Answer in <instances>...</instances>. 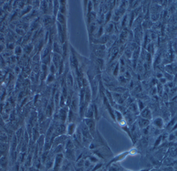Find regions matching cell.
Masks as SVG:
<instances>
[{
	"label": "cell",
	"instance_id": "cell-1",
	"mask_svg": "<svg viewBox=\"0 0 177 171\" xmlns=\"http://www.w3.org/2000/svg\"><path fill=\"white\" fill-rule=\"evenodd\" d=\"M85 121V123L87 127L88 128L89 131L91 134L92 136H94L95 135V123H94V120L91 119L87 118L86 119Z\"/></svg>",
	"mask_w": 177,
	"mask_h": 171
},
{
	"label": "cell",
	"instance_id": "cell-2",
	"mask_svg": "<svg viewBox=\"0 0 177 171\" xmlns=\"http://www.w3.org/2000/svg\"><path fill=\"white\" fill-rule=\"evenodd\" d=\"M57 29L59 35V39L60 40V42L62 43H64V38H65V33L64 30L62 26V24L60 23L57 22Z\"/></svg>",
	"mask_w": 177,
	"mask_h": 171
},
{
	"label": "cell",
	"instance_id": "cell-3",
	"mask_svg": "<svg viewBox=\"0 0 177 171\" xmlns=\"http://www.w3.org/2000/svg\"><path fill=\"white\" fill-rule=\"evenodd\" d=\"M65 127L63 125L58 126L55 129L54 133H53V136H60L65 133Z\"/></svg>",
	"mask_w": 177,
	"mask_h": 171
},
{
	"label": "cell",
	"instance_id": "cell-4",
	"mask_svg": "<svg viewBox=\"0 0 177 171\" xmlns=\"http://www.w3.org/2000/svg\"><path fill=\"white\" fill-rule=\"evenodd\" d=\"M52 61L53 64L55 65L56 68H58L61 62V56L60 55V54L54 53L52 57Z\"/></svg>",
	"mask_w": 177,
	"mask_h": 171
},
{
	"label": "cell",
	"instance_id": "cell-5",
	"mask_svg": "<svg viewBox=\"0 0 177 171\" xmlns=\"http://www.w3.org/2000/svg\"><path fill=\"white\" fill-rule=\"evenodd\" d=\"M81 133L85 138L87 139L88 140L91 139L92 135H91V134L89 131L88 128L86 126V125L82 126V130H81Z\"/></svg>",
	"mask_w": 177,
	"mask_h": 171
},
{
	"label": "cell",
	"instance_id": "cell-6",
	"mask_svg": "<svg viewBox=\"0 0 177 171\" xmlns=\"http://www.w3.org/2000/svg\"><path fill=\"white\" fill-rule=\"evenodd\" d=\"M92 95L93 97H95L96 95L97 88H98V81L96 79H94L92 81Z\"/></svg>",
	"mask_w": 177,
	"mask_h": 171
},
{
	"label": "cell",
	"instance_id": "cell-7",
	"mask_svg": "<svg viewBox=\"0 0 177 171\" xmlns=\"http://www.w3.org/2000/svg\"><path fill=\"white\" fill-rule=\"evenodd\" d=\"M67 111L65 109L61 108L59 112V119H60L63 122H65L66 119H67Z\"/></svg>",
	"mask_w": 177,
	"mask_h": 171
},
{
	"label": "cell",
	"instance_id": "cell-8",
	"mask_svg": "<svg viewBox=\"0 0 177 171\" xmlns=\"http://www.w3.org/2000/svg\"><path fill=\"white\" fill-rule=\"evenodd\" d=\"M71 102H70V107H71L72 111L73 112H76L77 108V99L75 97V95H74L73 99L71 100Z\"/></svg>",
	"mask_w": 177,
	"mask_h": 171
},
{
	"label": "cell",
	"instance_id": "cell-9",
	"mask_svg": "<svg viewBox=\"0 0 177 171\" xmlns=\"http://www.w3.org/2000/svg\"><path fill=\"white\" fill-rule=\"evenodd\" d=\"M76 126L74 123H70L67 127V133L68 135H72L75 131Z\"/></svg>",
	"mask_w": 177,
	"mask_h": 171
},
{
	"label": "cell",
	"instance_id": "cell-10",
	"mask_svg": "<svg viewBox=\"0 0 177 171\" xmlns=\"http://www.w3.org/2000/svg\"><path fill=\"white\" fill-rule=\"evenodd\" d=\"M154 125L158 128H162L164 126V123L162 118H156L154 121Z\"/></svg>",
	"mask_w": 177,
	"mask_h": 171
},
{
	"label": "cell",
	"instance_id": "cell-11",
	"mask_svg": "<svg viewBox=\"0 0 177 171\" xmlns=\"http://www.w3.org/2000/svg\"><path fill=\"white\" fill-rule=\"evenodd\" d=\"M85 117L89 119H91L93 116V107L90 106L85 112Z\"/></svg>",
	"mask_w": 177,
	"mask_h": 171
},
{
	"label": "cell",
	"instance_id": "cell-12",
	"mask_svg": "<svg viewBox=\"0 0 177 171\" xmlns=\"http://www.w3.org/2000/svg\"><path fill=\"white\" fill-rule=\"evenodd\" d=\"M91 99V91L89 88H88L85 90V103H88L90 101Z\"/></svg>",
	"mask_w": 177,
	"mask_h": 171
},
{
	"label": "cell",
	"instance_id": "cell-13",
	"mask_svg": "<svg viewBox=\"0 0 177 171\" xmlns=\"http://www.w3.org/2000/svg\"><path fill=\"white\" fill-rule=\"evenodd\" d=\"M141 116L144 119H146L147 120H150L151 119V113L149 112V110L148 109H145L141 113Z\"/></svg>",
	"mask_w": 177,
	"mask_h": 171
},
{
	"label": "cell",
	"instance_id": "cell-14",
	"mask_svg": "<svg viewBox=\"0 0 177 171\" xmlns=\"http://www.w3.org/2000/svg\"><path fill=\"white\" fill-rule=\"evenodd\" d=\"M149 124V121L146 119H142L139 121V125L141 128H146Z\"/></svg>",
	"mask_w": 177,
	"mask_h": 171
},
{
	"label": "cell",
	"instance_id": "cell-15",
	"mask_svg": "<svg viewBox=\"0 0 177 171\" xmlns=\"http://www.w3.org/2000/svg\"><path fill=\"white\" fill-rule=\"evenodd\" d=\"M118 53H119V48L116 47H114V48H113L111 53L110 61H112L116 57V55H117Z\"/></svg>",
	"mask_w": 177,
	"mask_h": 171
},
{
	"label": "cell",
	"instance_id": "cell-16",
	"mask_svg": "<svg viewBox=\"0 0 177 171\" xmlns=\"http://www.w3.org/2000/svg\"><path fill=\"white\" fill-rule=\"evenodd\" d=\"M114 28V24L112 22H109L105 28V31L107 33H111Z\"/></svg>",
	"mask_w": 177,
	"mask_h": 171
},
{
	"label": "cell",
	"instance_id": "cell-17",
	"mask_svg": "<svg viewBox=\"0 0 177 171\" xmlns=\"http://www.w3.org/2000/svg\"><path fill=\"white\" fill-rule=\"evenodd\" d=\"M108 40H109V39L108 38V36L107 35H104V36H102V37H101L97 40V42H98L97 43H100L101 44H103L107 43Z\"/></svg>",
	"mask_w": 177,
	"mask_h": 171
},
{
	"label": "cell",
	"instance_id": "cell-18",
	"mask_svg": "<svg viewBox=\"0 0 177 171\" xmlns=\"http://www.w3.org/2000/svg\"><path fill=\"white\" fill-rule=\"evenodd\" d=\"M57 20L58 21V22L60 23L61 24H64L65 21L64 16L63 15V14L60 13V12L57 15Z\"/></svg>",
	"mask_w": 177,
	"mask_h": 171
},
{
	"label": "cell",
	"instance_id": "cell-19",
	"mask_svg": "<svg viewBox=\"0 0 177 171\" xmlns=\"http://www.w3.org/2000/svg\"><path fill=\"white\" fill-rule=\"evenodd\" d=\"M70 63H71L72 66H73V67H76L77 66V64H78L77 60L76 57L74 55L70 56Z\"/></svg>",
	"mask_w": 177,
	"mask_h": 171
},
{
	"label": "cell",
	"instance_id": "cell-20",
	"mask_svg": "<svg viewBox=\"0 0 177 171\" xmlns=\"http://www.w3.org/2000/svg\"><path fill=\"white\" fill-rule=\"evenodd\" d=\"M67 83L69 87H72L73 85V79L72 75L69 73L67 77Z\"/></svg>",
	"mask_w": 177,
	"mask_h": 171
},
{
	"label": "cell",
	"instance_id": "cell-21",
	"mask_svg": "<svg viewBox=\"0 0 177 171\" xmlns=\"http://www.w3.org/2000/svg\"><path fill=\"white\" fill-rule=\"evenodd\" d=\"M53 13L54 15H56L59 9V8H60V5H59L60 4H59V3L57 1H54L53 2Z\"/></svg>",
	"mask_w": 177,
	"mask_h": 171
},
{
	"label": "cell",
	"instance_id": "cell-22",
	"mask_svg": "<svg viewBox=\"0 0 177 171\" xmlns=\"http://www.w3.org/2000/svg\"><path fill=\"white\" fill-rule=\"evenodd\" d=\"M95 55L96 56H97L99 58L102 59L105 55V52L104 50L101 49H98L96 50L95 51Z\"/></svg>",
	"mask_w": 177,
	"mask_h": 171
},
{
	"label": "cell",
	"instance_id": "cell-23",
	"mask_svg": "<svg viewBox=\"0 0 177 171\" xmlns=\"http://www.w3.org/2000/svg\"><path fill=\"white\" fill-rule=\"evenodd\" d=\"M125 90H126L125 89H124V88H123L122 87H118L116 88H114V89L113 90L114 92H116V93H120V94L124 93L125 92Z\"/></svg>",
	"mask_w": 177,
	"mask_h": 171
},
{
	"label": "cell",
	"instance_id": "cell-24",
	"mask_svg": "<svg viewBox=\"0 0 177 171\" xmlns=\"http://www.w3.org/2000/svg\"><path fill=\"white\" fill-rule=\"evenodd\" d=\"M53 49L55 53H57L58 54L60 53L61 49L60 48V46H59V45L56 42H55L53 44Z\"/></svg>",
	"mask_w": 177,
	"mask_h": 171
},
{
	"label": "cell",
	"instance_id": "cell-25",
	"mask_svg": "<svg viewBox=\"0 0 177 171\" xmlns=\"http://www.w3.org/2000/svg\"><path fill=\"white\" fill-rule=\"evenodd\" d=\"M114 117H115V118H116L117 120L119 122H120L121 121H122V115L121 113L117 111H115L114 114Z\"/></svg>",
	"mask_w": 177,
	"mask_h": 171
},
{
	"label": "cell",
	"instance_id": "cell-26",
	"mask_svg": "<svg viewBox=\"0 0 177 171\" xmlns=\"http://www.w3.org/2000/svg\"><path fill=\"white\" fill-rule=\"evenodd\" d=\"M60 95H59V92H56V93H55V97H54V101H55V104L56 106H57L58 104L60 103Z\"/></svg>",
	"mask_w": 177,
	"mask_h": 171
},
{
	"label": "cell",
	"instance_id": "cell-27",
	"mask_svg": "<svg viewBox=\"0 0 177 171\" xmlns=\"http://www.w3.org/2000/svg\"><path fill=\"white\" fill-rule=\"evenodd\" d=\"M65 97L62 95H61L60 96V103H59L61 107H63L64 106V105H65L64 104H65Z\"/></svg>",
	"mask_w": 177,
	"mask_h": 171
},
{
	"label": "cell",
	"instance_id": "cell-28",
	"mask_svg": "<svg viewBox=\"0 0 177 171\" xmlns=\"http://www.w3.org/2000/svg\"><path fill=\"white\" fill-rule=\"evenodd\" d=\"M126 37V33L125 32L123 31L120 36V40L121 42H124V41L125 40V38Z\"/></svg>",
	"mask_w": 177,
	"mask_h": 171
},
{
	"label": "cell",
	"instance_id": "cell-29",
	"mask_svg": "<svg viewBox=\"0 0 177 171\" xmlns=\"http://www.w3.org/2000/svg\"><path fill=\"white\" fill-rule=\"evenodd\" d=\"M96 63L99 65V66H100L101 67H103L104 63V60H103V59L99 58L96 60Z\"/></svg>",
	"mask_w": 177,
	"mask_h": 171
},
{
	"label": "cell",
	"instance_id": "cell-30",
	"mask_svg": "<svg viewBox=\"0 0 177 171\" xmlns=\"http://www.w3.org/2000/svg\"><path fill=\"white\" fill-rule=\"evenodd\" d=\"M62 53L63 56L65 57L66 56V53H67V44L66 43H64L63 47H62Z\"/></svg>",
	"mask_w": 177,
	"mask_h": 171
},
{
	"label": "cell",
	"instance_id": "cell-31",
	"mask_svg": "<svg viewBox=\"0 0 177 171\" xmlns=\"http://www.w3.org/2000/svg\"><path fill=\"white\" fill-rule=\"evenodd\" d=\"M119 64H117L115 66V69L113 71V74L115 76H116L118 74V72H119Z\"/></svg>",
	"mask_w": 177,
	"mask_h": 171
},
{
	"label": "cell",
	"instance_id": "cell-32",
	"mask_svg": "<svg viewBox=\"0 0 177 171\" xmlns=\"http://www.w3.org/2000/svg\"><path fill=\"white\" fill-rule=\"evenodd\" d=\"M95 13H91L90 14V15H89V17L90 22H91L92 21H93L94 19H95Z\"/></svg>",
	"mask_w": 177,
	"mask_h": 171
},
{
	"label": "cell",
	"instance_id": "cell-33",
	"mask_svg": "<svg viewBox=\"0 0 177 171\" xmlns=\"http://www.w3.org/2000/svg\"><path fill=\"white\" fill-rule=\"evenodd\" d=\"M51 21H52V18H51V17H49V16H47L45 19V23L47 24L51 23Z\"/></svg>",
	"mask_w": 177,
	"mask_h": 171
},
{
	"label": "cell",
	"instance_id": "cell-34",
	"mask_svg": "<svg viewBox=\"0 0 177 171\" xmlns=\"http://www.w3.org/2000/svg\"><path fill=\"white\" fill-rule=\"evenodd\" d=\"M97 26V23L95 22H92L91 26V32H93L94 31V30L95 29V28H96Z\"/></svg>",
	"mask_w": 177,
	"mask_h": 171
},
{
	"label": "cell",
	"instance_id": "cell-35",
	"mask_svg": "<svg viewBox=\"0 0 177 171\" xmlns=\"http://www.w3.org/2000/svg\"><path fill=\"white\" fill-rule=\"evenodd\" d=\"M47 114L48 116H51L52 115V108L49 105L47 108Z\"/></svg>",
	"mask_w": 177,
	"mask_h": 171
},
{
	"label": "cell",
	"instance_id": "cell-36",
	"mask_svg": "<svg viewBox=\"0 0 177 171\" xmlns=\"http://www.w3.org/2000/svg\"><path fill=\"white\" fill-rule=\"evenodd\" d=\"M62 92H63V96L65 97V98H66V97L67 96V89L66 88V87H64L63 88V89H62Z\"/></svg>",
	"mask_w": 177,
	"mask_h": 171
},
{
	"label": "cell",
	"instance_id": "cell-37",
	"mask_svg": "<svg viewBox=\"0 0 177 171\" xmlns=\"http://www.w3.org/2000/svg\"><path fill=\"white\" fill-rule=\"evenodd\" d=\"M163 171H173V168L171 166H166L162 169Z\"/></svg>",
	"mask_w": 177,
	"mask_h": 171
},
{
	"label": "cell",
	"instance_id": "cell-38",
	"mask_svg": "<svg viewBox=\"0 0 177 171\" xmlns=\"http://www.w3.org/2000/svg\"><path fill=\"white\" fill-rule=\"evenodd\" d=\"M49 52V49L48 48H45L44 50V53H43V57H45L46 56H47V55L48 54Z\"/></svg>",
	"mask_w": 177,
	"mask_h": 171
},
{
	"label": "cell",
	"instance_id": "cell-39",
	"mask_svg": "<svg viewBox=\"0 0 177 171\" xmlns=\"http://www.w3.org/2000/svg\"><path fill=\"white\" fill-rule=\"evenodd\" d=\"M55 69H56V67L55 66V65L53 64H51V67H50V71H51V72H52V73H54V72H55Z\"/></svg>",
	"mask_w": 177,
	"mask_h": 171
},
{
	"label": "cell",
	"instance_id": "cell-40",
	"mask_svg": "<svg viewBox=\"0 0 177 171\" xmlns=\"http://www.w3.org/2000/svg\"><path fill=\"white\" fill-rule=\"evenodd\" d=\"M110 16H111V13H110V12H108V13L106 15V16L105 17V19H106V21H108L109 20Z\"/></svg>",
	"mask_w": 177,
	"mask_h": 171
},
{
	"label": "cell",
	"instance_id": "cell-41",
	"mask_svg": "<svg viewBox=\"0 0 177 171\" xmlns=\"http://www.w3.org/2000/svg\"><path fill=\"white\" fill-rule=\"evenodd\" d=\"M54 75H53L52 74H51V75H49V76H48V81H49V82H51V81H52L54 80Z\"/></svg>",
	"mask_w": 177,
	"mask_h": 171
}]
</instances>
